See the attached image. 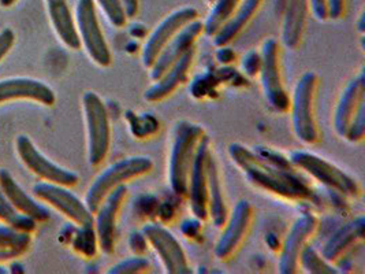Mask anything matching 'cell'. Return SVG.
<instances>
[{"instance_id":"cell-1","label":"cell","mask_w":365,"mask_h":274,"mask_svg":"<svg viewBox=\"0 0 365 274\" xmlns=\"http://www.w3.org/2000/svg\"><path fill=\"white\" fill-rule=\"evenodd\" d=\"M229 155L255 187L287 201L312 198V189L296 168L286 169L274 165L241 143L230 144Z\"/></svg>"},{"instance_id":"cell-2","label":"cell","mask_w":365,"mask_h":274,"mask_svg":"<svg viewBox=\"0 0 365 274\" xmlns=\"http://www.w3.org/2000/svg\"><path fill=\"white\" fill-rule=\"evenodd\" d=\"M204 135L202 126L189 121H180L174 128L168 158V181L174 193L180 196L187 195L192 163Z\"/></svg>"},{"instance_id":"cell-3","label":"cell","mask_w":365,"mask_h":274,"mask_svg":"<svg viewBox=\"0 0 365 274\" xmlns=\"http://www.w3.org/2000/svg\"><path fill=\"white\" fill-rule=\"evenodd\" d=\"M152 169L153 162L150 156L134 155L118 161L111 166H108L106 171H101L95 178V181L91 184L85 195V205L95 215L101 202L111 191L148 174Z\"/></svg>"},{"instance_id":"cell-4","label":"cell","mask_w":365,"mask_h":274,"mask_svg":"<svg viewBox=\"0 0 365 274\" xmlns=\"http://www.w3.org/2000/svg\"><path fill=\"white\" fill-rule=\"evenodd\" d=\"M317 86L319 76L315 71H307L296 83L290 99L294 135L301 143L308 146L316 144L320 138L315 116Z\"/></svg>"},{"instance_id":"cell-5","label":"cell","mask_w":365,"mask_h":274,"mask_svg":"<svg viewBox=\"0 0 365 274\" xmlns=\"http://www.w3.org/2000/svg\"><path fill=\"white\" fill-rule=\"evenodd\" d=\"M83 118L86 126L88 162L91 166H99L107 158L111 144V125L107 107L93 91L83 95Z\"/></svg>"},{"instance_id":"cell-6","label":"cell","mask_w":365,"mask_h":274,"mask_svg":"<svg viewBox=\"0 0 365 274\" xmlns=\"http://www.w3.org/2000/svg\"><path fill=\"white\" fill-rule=\"evenodd\" d=\"M289 159L296 169L308 173L320 184L346 198H359L361 193L359 183L353 177L319 155L307 151H293Z\"/></svg>"},{"instance_id":"cell-7","label":"cell","mask_w":365,"mask_h":274,"mask_svg":"<svg viewBox=\"0 0 365 274\" xmlns=\"http://www.w3.org/2000/svg\"><path fill=\"white\" fill-rule=\"evenodd\" d=\"M74 18L81 46L88 52L89 58L100 68H108L113 64V55L100 26L95 1L78 0Z\"/></svg>"},{"instance_id":"cell-8","label":"cell","mask_w":365,"mask_h":274,"mask_svg":"<svg viewBox=\"0 0 365 274\" xmlns=\"http://www.w3.org/2000/svg\"><path fill=\"white\" fill-rule=\"evenodd\" d=\"M260 81L268 106L279 114H284L290 108V96L283 86L281 70V47L278 40L267 39L262 47Z\"/></svg>"},{"instance_id":"cell-9","label":"cell","mask_w":365,"mask_h":274,"mask_svg":"<svg viewBox=\"0 0 365 274\" xmlns=\"http://www.w3.org/2000/svg\"><path fill=\"white\" fill-rule=\"evenodd\" d=\"M16 150L21 162L46 183H52L63 187H76L80 181L77 173L59 166L43 154L34 141L26 135H19L16 138Z\"/></svg>"},{"instance_id":"cell-10","label":"cell","mask_w":365,"mask_h":274,"mask_svg":"<svg viewBox=\"0 0 365 274\" xmlns=\"http://www.w3.org/2000/svg\"><path fill=\"white\" fill-rule=\"evenodd\" d=\"M34 195L38 201L53 207L78 226H88L95 223V215L86 207L85 202L77 198L68 187L43 181L34 186Z\"/></svg>"},{"instance_id":"cell-11","label":"cell","mask_w":365,"mask_h":274,"mask_svg":"<svg viewBox=\"0 0 365 274\" xmlns=\"http://www.w3.org/2000/svg\"><path fill=\"white\" fill-rule=\"evenodd\" d=\"M199 18V11L192 7H181L173 13H170L165 19L152 31L147 43L144 44L141 61L144 68H150L153 62L156 61L158 55L168 44V41L185 28L189 22Z\"/></svg>"},{"instance_id":"cell-12","label":"cell","mask_w":365,"mask_h":274,"mask_svg":"<svg viewBox=\"0 0 365 274\" xmlns=\"http://www.w3.org/2000/svg\"><path fill=\"white\" fill-rule=\"evenodd\" d=\"M252 218L253 207L250 202L245 199L237 202L223 225L225 229L220 238L216 241L214 254L219 260H227L238 251V248L248 236Z\"/></svg>"},{"instance_id":"cell-13","label":"cell","mask_w":365,"mask_h":274,"mask_svg":"<svg viewBox=\"0 0 365 274\" xmlns=\"http://www.w3.org/2000/svg\"><path fill=\"white\" fill-rule=\"evenodd\" d=\"M143 233L162 260L167 273L189 274L192 272L182 245L165 226L148 223L144 226Z\"/></svg>"},{"instance_id":"cell-14","label":"cell","mask_w":365,"mask_h":274,"mask_svg":"<svg viewBox=\"0 0 365 274\" xmlns=\"http://www.w3.org/2000/svg\"><path fill=\"white\" fill-rule=\"evenodd\" d=\"M319 220L315 214L307 213L299 217L292 225L283 241L279 257V273L296 274L299 269V255L309 239L315 235Z\"/></svg>"},{"instance_id":"cell-15","label":"cell","mask_w":365,"mask_h":274,"mask_svg":"<svg viewBox=\"0 0 365 274\" xmlns=\"http://www.w3.org/2000/svg\"><path fill=\"white\" fill-rule=\"evenodd\" d=\"M211 151V143L208 136L200 140L197 151L195 155L192 169L189 174L187 198L190 208L199 221L208 220V192H207V162Z\"/></svg>"},{"instance_id":"cell-16","label":"cell","mask_w":365,"mask_h":274,"mask_svg":"<svg viewBox=\"0 0 365 274\" xmlns=\"http://www.w3.org/2000/svg\"><path fill=\"white\" fill-rule=\"evenodd\" d=\"M128 195V187L119 186L111 191L101 202L95 213V232L98 236L99 248L107 255H111L115 250V226L118 213Z\"/></svg>"},{"instance_id":"cell-17","label":"cell","mask_w":365,"mask_h":274,"mask_svg":"<svg viewBox=\"0 0 365 274\" xmlns=\"http://www.w3.org/2000/svg\"><path fill=\"white\" fill-rule=\"evenodd\" d=\"M204 32V24L199 18L189 22L178 34H175L150 68V78L155 83L159 80L168 68H171L185 52L195 47L200 34Z\"/></svg>"},{"instance_id":"cell-18","label":"cell","mask_w":365,"mask_h":274,"mask_svg":"<svg viewBox=\"0 0 365 274\" xmlns=\"http://www.w3.org/2000/svg\"><path fill=\"white\" fill-rule=\"evenodd\" d=\"M14 101H31L50 107L56 102V95L46 83L29 77L0 80V104Z\"/></svg>"},{"instance_id":"cell-19","label":"cell","mask_w":365,"mask_h":274,"mask_svg":"<svg viewBox=\"0 0 365 274\" xmlns=\"http://www.w3.org/2000/svg\"><path fill=\"white\" fill-rule=\"evenodd\" d=\"M195 54H196V47L185 52L159 80L153 83V86L145 91L144 99L147 102L158 103L171 96L187 80V74L193 65Z\"/></svg>"},{"instance_id":"cell-20","label":"cell","mask_w":365,"mask_h":274,"mask_svg":"<svg viewBox=\"0 0 365 274\" xmlns=\"http://www.w3.org/2000/svg\"><path fill=\"white\" fill-rule=\"evenodd\" d=\"M0 188L21 214L32 218L36 223H46L50 220L48 208L40 205L31 195H28L7 169H0Z\"/></svg>"},{"instance_id":"cell-21","label":"cell","mask_w":365,"mask_h":274,"mask_svg":"<svg viewBox=\"0 0 365 274\" xmlns=\"http://www.w3.org/2000/svg\"><path fill=\"white\" fill-rule=\"evenodd\" d=\"M364 98V73L361 71L359 77L349 81L336 103L334 113V129L338 136L345 138L349 125L359 108V104Z\"/></svg>"},{"instance_id":"cell-22","label":"cell","mask_w":365,"mask_h":274,"mask_svg":"<svg viewBox=\"0 0 365 274\" xmlns=\"http://www.w3.org/2000/svg\"><path fill=\"white\" fill-rule=\"evenodd\" d=\"M51 25L59 40L70 50H80L81 40L77 32L76 18L73 16L67 0H46Z\"/></svg>"},{"instance_id":"cell-23","label":"cell","mask_w":365,"mask_h":274,"mask_svg":"<svg viewBox=\"0 0 365 274\" xmlns=\"http://www.w3.org/2000/svg\"><path fill=\"white\" fill-rule=\"evenodd\" d=\"M207 192H208V218L214 223L216 228H223L229 217L227 206L223 195L222 178L219 173V166L215 155L210 151L207 162Z\"/></svg>"},{"instance_id":"cell-24","label":"cell","mask_w":365,"mask_h":274,"mask_svg":"<svg viewBox=\"0 0 365 274\" xmlns=\"http://www.w3.org/2000/svg\"><path fill=\"white\" fill-rule=\"evenodd\" d=\"M309 13L308 0H287L282 24V43L286 49L296 50L301 44Z\"/></svg>"},{"instance_id":"cell-25","label":"cell","mask_w":365,"mask_h":274,"mask_svg":"<svg viewBox=\"0 0 365 274\" xmlns=\"http://www.w3.org/2000/svg\"><path fill=\"white\" fill-rule=\"evenodd\" d=\"M365 218L360 217L339 228L322 250V257L329 263L336 262L345 253L364 239Z\"/></svg>"},{"instance_id":"cell-26","label":"cell","mask_w":365,"mask_h":274,"mask_svg":"<svg viewBox=\"0 0 365 274\" xmlns=\"http://www.w3.org/2000/svg\"><path fill=\"white\" fill-rule=\"evenodd\" d=\"M262 3L263 0H242L237 10L232 13V17L229 18L220 26V29L212 36L216 47L219 49L229 46L232 40L248 26L252 18L259 11Z\"/></svg>"},{"instance_id":"cell-27","label":"cell","mask_w":365,"mask_h":274,"mask_svg":"<svg viewBox=\"0 0 365 274\" xmlns=\"http://www.w3.org/2000/svg\"><path fill=\"white\" fill-rule=\"evenodd\" d=\"M32 243L31 233L17 230L11 226H0V260L21 257Z\"/></svg>"},{"instance_id":"cell-28","label":"cell","mask_w":365,"mask_h":274,"mask_svg":"<svg viewBox=\"0 0 365 274\" xmlns=\"http://www.w3.org/2000/svg\"><path fill=\"white\" fill-rule=\"evenodd\" d=\"M242 0H215L211 6V11L204 22V32L212 37L220 29V26L232 17Z\"/></svg>"},{"instance_id":"cell-29","label":"cell","mask_w":365,"mask_h":274,"mask_svg":"<svg viewBox=\"0 0 365 274\" xmlns=\"http://www.w3.org/2000/svg\"><path fill=\"white\" fill-rule=\"evenodd\" d=\"M0 223L26 233H32L37 223L32 218L17 211L10 203V201L7 199V196L4 195L1 188H0Z\"/></svg>"},{"instance_id":"cell-30","label":"cell","mask_w":365,"mask_h":274,"mask_svg":"<svg viewBox=\"0 0 365 274\" xmlns=\"http://www.w3.org/2000/svg\"><path fill=\"white\" fill-rule=\"evenodd\" d=\"M299 265L307 273H336L331 265L324 260L322 255H319L315 248L311 245L304 247L299 255Z\"/></svg>"},{"instance_id":"cell-31","label":"cell","mask_w":365,"mask_h":274,"mask_svg":"<svg viewBox=\"0 0 365 274\" xmlns=\"http://www.w3.org/2000/svg\"><path fill=\"white\" fill-rule=\"evenodd\" d=\"M73 247L76 251L83 254V257H95L98 247H99L95 226L93 225L80 226V229L74 238V241H73Z\"/></svg>"},{"instance_id":"cell-32","label":"cell","mask_w":365,"mask_h":274,"mask_svg":"<svg viewBox=\"0 0 365 274\" xmlns=\"http://www.w3.org/2000/svg\"><path fill=\"white\" fill-rule=\"evenodd\" d=\"M95 4H99L101 11L115 28H123L128 24V14L123 7L122 0H93Z\"/></svg>"},{"instance_id":"cell-33","label":"cell","mask_w":365,"mask_h":274,"mask_svg":"<svg viewBox=\"0 0 365 274\" xmlns=\"http://www.w3.org/2000/svg\"><path fill=\"white\" fill-rule=\"evenodd\" d=\"M150 262L143 257H133L125 259L114 265L108 273L110 274H141L150 272Z\"/></svg>"},{"instance_id":"cell-34","label":"cell","mask_w":365,"mask_h":274,"mask_svg":"<svg viewBox=\"0 0 365 274\" xmlns=\"http://www.w3.org/2000/svg\"><path fill=\"white\" fill-rule=\"evenodd\" d=\"M365 136V98L359 104V108L349 125L345 138L350 143H359Z\"/></svg>"},{"instance_id":"cell-35","label":"cell","mask_w":365,"mask_h":274,"mask_svg":"<svg viewBox=\"0 0 365 274\" xmlns=\"http://www.w3.org/2000/svg\"><path fill=\"white\" fill-rule=\"evenodd\" d=\"M16 43V34L13 29L6 28L0 32V62L7 56V54L11 51Z\"/></svg>"},{"instance_id":"cell-36","label":"cell","mask_w":365,"mask_h":274,"mask_svg":"<svg viewBox=\"0 0 365 274\" xmlns=\"http://www.w3.org/2000/svg\"><path fill=\"white\" fill-rule=\"evenodd\" d=\"M260 64H262V56L259 54H256V52L247 54V56H244V59H242L244 73L250 77L256 76L260 70Z\"/></svg>"},{"instance_id":"cell-37","label":"cell","mask_w":365,"mask_h":274,"mask_svg":"<svg viewBox=\"0 0 365 274\" xmlns=\"http://www.w3.org/2000/svg\"><path fill=\"white\" fill-rule=\"evenodd\" d=\"M308 3H309V9L312 10V14L315 16L316 19H319L322 22L329 19L326 0H308Z\"/></svg>"},{"instance_id":"cell-38","label":"cell","mask_w":365,"mask_h":274,"mask_svg":"<svg viewBox=\"0 0 365 274\" xmlns=\"http://www.w3.org/2000/svg\"><path fill=\"white\" fill-rule=\"evenodd\" d=\"M147 239L144 236V233H132L130 239H129V245H130V250L133 251L134 254L140 255V254H144L145 250H147Z\"/></svg>"},{"instance_id":"cell-39","label":"cell","mask_w":365,"mask_h":274,"mask_svg":"<svg viewBox=\"0 0 365 274\" xmlns=\"http://www.w3.org/2000/svg\"><path fill=\"white\" fill-rule=\"evenodd\" d=\"M330 19H339L345 14V0H326Z\"/></svg>"},{"instance_id":"cell-40","label":"cell","mask_w":365,"mask_h":274,"mask_svg":"<svg viewBox=\"0 0 365 274\" xmlns=\"http://www.w3.org/2000/svg\"><path fill=\"white\" fill-rule=\"evenodd\" d=\"M128 18H134L140 10V0H122Z\"/></svg>"},{"instance_id":"cell-41","label":"cell","mask_w":365,"mask_h":274,"mask_svg":"<svg viewBox=\"0 0 365 274\" xmlns=\"http://www.w3.org/2000/svg\"><path fill=\"white\" fill-rule=\"evenodd\" d=\"M219 49H220L219 52H217V59H219V62H223V64H229V62H232L235 55L230 51V49H227V46H225V47H219Z\"/></svg>"},{"instance_id":"cell-42","label":"cell","mask_w":365,"mask_h":274,"mask_svg":"<svg viewBox=\"0 0 365 274\" xmlns=\"http://www.w3.org/2000/svg\"><path fill=\"white\" fill-rule=\"evenodd\" d=\"M17 1L18 0H0V6L4 9H9V7L14 6Z\"/></svg>"},{"instance_id":"cell-43","label":"cell","mask_w":365,"mask_h":274,"mask_svg":"<svg viewBox=\"0 0 365 274\" xmlns=\"http://www.w3.org/2000/svg\"><path fill=\"white\" fill-rule=\"evenodd\" d=\"M359 31L363 34L364 32V14L360 17V22H359Z\"/></svg>"},{"instance_id":"cell-44","label":"cell","mask_w":365,"mask_h":274,"mask_svg":"<svg viewBox=\"0 0 365 274\" xmlns=\"http://www.w3.org/2000/svg\"><path fill=\"white\" fill-rule=\"evenodd\" d=\"M6 273V270H4V269H3V268H1V266H0V274H4Z\"/></svg>"},{"instance_id":"cell-45","label":"cell","mask_w":365,"mask_h":274,"mask_svg":"<svg viewBox=\"0 0 365 274\" xmlns=\"http://www.w3.org/2000/svg\"><path fill=\"white\" fill-rule=\"evenodd\" d=\"M205 1H207V3H208V4H212V3H214V1H215V0H205Z\"/></svg>"}]
</instances>
